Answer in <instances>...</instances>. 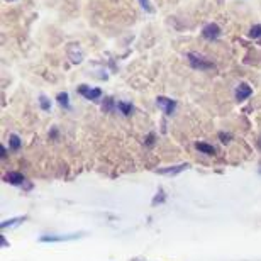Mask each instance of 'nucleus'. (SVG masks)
<instances>
[{"mask_svg":"<svg viewBox=\"0 0 261 261\" xmlns=\"http://www.w3.org/2000/svg\"><path fill=\"white\" fill-rule=\"evenodd\" d=\"M139 4H141V7L146 10V12H153V7H151L149 0H139Z\"/></svg>","mask_w":261,"mask_h":261,"instance_id":"obj_16","label":"nucleus"},{"mask_svg":"<svg viewBox=\"0 0 261 261\" xmlns=\"http://www.w3.org/2000/svg\"><path fill=\"white\" fill-rule=\"evenodd\" d=\"M187 58H189L192 68H195V70L207 71V70H212V68H214L212 61H208L205 56H202L198 53H189V55H187Z\"/></svg>","mask_w":261,"mask_h":261,"instance_id":"obj_1","label":"nucleus"},{"mask_svg":"<svg viewBox=\"0 0 261 261\" xmlns=\"http://www.w3.org/2000/svg\"><path fill=\"white\" fill-rule=\"evenodd\" d=\"M197 149L202 151L203 154H211V156L216 153V148L211 146V144H205V143H197Z\"/></svg>","mask_w":261,"mask_h":261,"instance_id":"obj_10","label":"nucleus"},{"mask_svg":"<svg viewBox=\"0 0 261 261\" xmlns=\"http://www.w3.org/2000/svg\"><path fill=\"white\" fill-rule=\"evenodd\" d=\"M78 92H80V95H83L87 98V100H98V98L102 97V90L100 88H90L87 85H80L78 87Z\"/></svg>","mask_w":261,"mask_h":261,"instance_id":"obj_4","label":"nucleus"},{"mask_svg":"<svg viewBox=\"0 0 261 261\" xmlns=\"http://www.w3.org/2000/svg\"><path fill=\"white\" fill-rule=\"evenodd\" d=\"M249 38H251V39H259L261 38V25L259 24L253 25V28L249 29Z\"/></svg>","mask_w":261,"mask_h":261,"instance_id":"obj_14","label":"nucleus"},{"mask_svg":"<svg viewBox=\"0 0 261 261\" xmlns=\"http://www.w3.org/2000/svg\"><path fill=\"white\" fill-rule=\"evenodd\" d=\"M58 103H60L61 107L70 109V97H68V93H66V92L60 93V95H58Z\"/></svg>","mask_w":261,"mask_h":261,"instance_id":"obj_13","label":"nucleus"},{"mask_svg":"<svg viewBox=\"0 0 261 261\" xmlns=\"http://www.w3.org/2000/svg\"><path fill=\"white\" fill-rule=\"evenodd\" d=\"M5 2H14V0H5Z\"/></svg>","mask_w":261,"mask_h":261,"instance_id":"obj_18","label":"nucleus"},{"mask_svg":"<svg viewBox=\"0 0 261 261\" xmlns=\"http://www.w3.org/2000/svg\"><path fill=\"white\" fill-rule=\"evenodd\" d=\"M202 36L205 39H208V41H216L219 36H221V28H219L217 24H207L205 28L202 29Z\"/></svg>","mask_w":261,"mask_h":261,"instance_id":"obj_5","label":"nucleus"},{"mask_svg":"<svg viewBox=\"0 0 261 261\" xmlns=\"http://www.w3.org/2000/svg\"><path fill=\"white\" fill-rule=\"evenodd\" d=\"M187 168H189V165H187V163H181V165H175V166H166V168H160V170H158V173H160V175L175 176V175L181 173V171L187 170Z\"/></svg>","mask_w":261,"mask_h":261,"instance_id":"obj_6","label":"nucleus"},{"mask_svg":"<svg viewBox=\"0 0 261 261\" xmlns=\"http://www.w3.org/2000/svg\"><path fill=\"white\" fill-rule=\"evenodd\" d=\"M39 106H41V109H43V111H49V109H51V102L48 100V97L41 95L39 97Z\"/></svg>","mask_w":261,"mask_h":261,"instance_id":"obj_15","label":"nucleus"},{"mask_svg":"<svg viewBox=\"0 0 261 261\" xmlns=\"http://www.w3.org/2000/svg\"><path fill=\"white\" fill-rule=\"evenodd\" d=\"M251 93H253V90H251V87H249L248 83H239L238 88H236V100H239V102L246 100Z\"/></svg>","mask_w":261,"mask_h":261,"instance_id":"obj_7","label":"nucleus"},{"mask_svg":"<svg viewBox=\"0 0 261 261\" xmlns=\"http://www.w3.org/2000/svg\"><path fill=\"white\" fill-rule=\"evenodd\" d=\"M9 143H10V148H12L14 151H17L20 148V138L17 134H10L9 136Z\"/></svg>","mask_w":261,"mask_h":261,"instance_id":"obj_11","label":"nucleus"},{"mask_svg":"<svg viewBox=\"0 0 261 261\" xmlns=\"http://www.w3.org/2000/svg\"><path fill=\"white\" fill-rule=\"evenodd\" d=\"M25 216H22V217H14V219H9V221H4L2 224H0V227L2 229H7V227H14V226H17V224H20V222H24L25 221Z\"/></svg>","mask_w":261,"mask_h":261,"instance_id":"obj_9","label":"nucleus"},{"mask_svg":"<svg viewBox=\"0 0 261 261\" xmlns=\"http://www.w3.org/2000/svg\"><path fill=\"white\" fill-rule=\"evenodd\" d=\"M82 238V234H65V236H56V234H48L39 239L41 243H66V241H75V239Z\"/></svg>","mask_w":261,"mask_h":261,"instance_id":"obj_2","label":"nucleus"},{"mask_svg":"<svg viewBox=\"0 0 261 261\" xmlns=\"http://www.w3.org/2000/svg\"><path fill=\"white\" fill-rule=\"evenodd\" d=\"M5 181L10 185H22L25 178L22 173H19V171H10V173L5 175Z\"/></svg>","mask_w":261,"mask_h":261,"instance_id":"obj_8","label":"nucleus"},{"mask_svg":"<svg viewBox=\"0 0 261 261\" xmlns=\"http://www.w3.org/2000/svg\"><path fill=\"white\" fill-rule=\"evenodd\" d=\"M219 138L222 139V143H227V139H231V136H229V134H224V133H221V134H219Z\"/></svg>","mask_w":261,"mask_h":261,"instance_id":"obj_17","label":"nucleus"},{"mask_svg":"<svg viewBox=\"0 0 261 261\" xmlns=\"http://www.w3.org/2000/svg\"><path fill=\"white\" fill-rule=\"evenodd\" d=\"M117 107H119V111H121L124 116H129L130 112H133V106L127 102H117Z\"/></svg>","mask_w":261,"mask_h":261,"instance_id":"obj_12","label":"nucleus"},{"mask_svg":"<svg viewBox=\"0 0 261 261\" xmlns=\"http://www.w3.org/2000/svg\"><path fill=\"white\" fill-rule=\"evenodd\" d=\"M156 106H158L161 111H163L166 116H171L175 112V107H176V102L171 100L168 97H158L156 98Z\"/></svg>","mask_w":261,"mask_h":261,"instance_id":"obj_3","label":"nucleus"}]
</instances>
